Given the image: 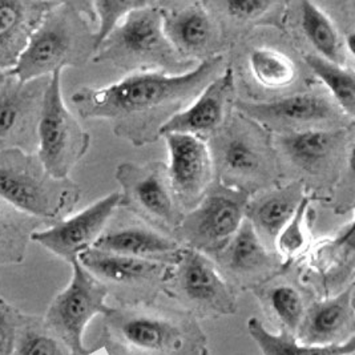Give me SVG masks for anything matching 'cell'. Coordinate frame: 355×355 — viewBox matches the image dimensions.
Returning a JSON list of instances; mask_svg holds the SVG:
<instances>
[{
	"label": "cell",
	"instance_id": "1",
	"mask_svg": "<svg viewBox=\"0 0 355 355\" xmlns=\"http://www.w3.org/2000/svg\"><path fill=\"white\" fill-rule=\"evenodd\" d=\"M224 69L225 58L220 53L180 75L136 72L107 87H81L71 101L84 120H107L116 136L140 148L157 141L162 127Z\"/></svg>",
	"mask_w": 355,
	"mask_h": 355
},
{
	"label": "cell",
	"instance_id": "2",
	"mask_svg": "<svg viewBox=\"0 0 355 355\" xmlns=\"http://www.w3.org/2000/svg\"><path fill=\"white\" fill-rule=\"evenodd\" d=\"M94 20L88 1H55L10 72L26 83L67 67H84L96 53L95 31L89 24Z\"/></svg>",
	"mask_w": 355,
	"mask_h": 355
},
{
	"label": "cell",
	"instance_id": "3",
	"mask_svg": "<svg viewBox=\"0 0 355 355\" xmlns=\"http://www.w3.org/2000/svg\"><path fill=\"white\" fill-rule=\"evenodd\" d=\"M92 62L128 71L159 69L171 75L193 68V62L180 56L164 33V4L160 1H146L130 11L98 47Z\"/></svg>",
	"mask_w": 355,
	"mask_h": 355
},
{
	"label": "cell",
	"instance_id": "4",
	"mask_svg": "<svg viewBox=\"0 0 355 355\" xmlns=\"http://www.w3.org/2000/svg\"><path fill=\"white\" fill-rule=\"evenodd\" d=\"M80 196L76 182L51 176L36 153L0 152V200L19 211L53 225L69 216Z\"/></svg>",
	"mask_w": 355,
	"mask_h": 355
},
{
	"label": "cell",
	"instance_id": "5",
	"mask_svg": "<svg viewBox=\"0 0 355 355\" xmlns=\"http://www.w3.org/2000/svg\"><path fill=\"white\" fill-rule=\"evenodd\" d=\"M211 139L210 153L220 182L250 193V185L272 178L273 148L262 127L254 121L243 114L236 116Z\"/></svg>",
	"mask_w": 355,
	"mask_h": 355
},
{
	"label": "cell",
	"instance_id": "6",
	"mask_svg": "<svg viewBox=\"0 0 355 355\" xmlns=\"http://www.w3.org/2000/svg\"><path fill=\"white\" fill-rule=\"evenodd\" d=\"M62 73L51 75L37 125L36 155L51 176L69 178L71 171L87 155L91 136L65 105Z\"/></svg>",
	"mask_w": 355,
	"mask_h": 355
},
{
	"label": "cell",
	"instance_id": "7",
	"mask_svg": "<svg viewBox=\"0 0 355 355\" xmlns=\"http://www.w3.org/2000/svg\"><path fill=\"white\" fill-rule=\"evenodd\" d=\"M72 277L64 291L59 293L49 305L43 326L59 339L71 355H88L83 336L85 327L97 314L111 315L107 305L110 289L96 277L87 272L78 259L71 262Z\"/></svg>",
	"mask_w": 355,
	"mask_h": 355
},
{
	"label": "cell",
	"instance_id": "8",
	"mask_svg": "<svg viewBox=\"0 0 355 355\" xmlns=\"http://www.w3.org/2000/svg\"><path fill=\"white\" fill-rule=\"evenodd\" d=\"M249 201V192L213 182L200 204L185 213L175 234L188 248L216 256L243 225Z\"/></svg>",
	"mask_w": 355,
	"mask_h": 355
},
{
	"label": "cell",
	"instance_id": "9",
	"mask_svg": "<svg viewBox=\"0 0 355 355\" xmlns=\"http://www.w3.org/2000/svg\"><path fill=\"white\" fill-rule=\"evenodd\" d=\"M111 333L132 350L155 355H182L201 346L197 326L185 318H175L155 310H113L108 315Z\"/></svg>",
	"mask_w": 355,
	"mask_h": 355
},
{
	"label": "cell",
	"instance_id": "10",
	"mask_svg": "<svg viewBox=\"0 0 355 355\" xmlns=\"http://www.w3.org/2000/svg\"><path fill=\"white\" fill-rule=\"evenodd\" d=\"M116 180L121 187V205L148 224L166 233H175L185 213L172 193L166 164L123 162L117 166Z\"/></svg>",
	"mask_w": 355,
	"mask_h": 355
},
{
	"label": "cell",
	"instance_id": "11",
	"mask_svg": "<svg viewBox=\"0 0 355 355\" xmlns=\"http://www.w3.org/2000/svg\"><path fill=\"white\" fill-rule=\"evenodd\" d=\"M51 76L17 80L7 71L0 85V152L37 150V125Z\"/></svg>",
	"mask_w": 355,
	"mask_h": 355
},
{
	"label": "cell",
	"instance_id": "12",
	"mask_svg": "<svg viewBox=\"0 0 355 355\" xmlns=\"http://www.w3.org/2000/svg\"><path fill=\"white\" fill-rule=\"evenodd\" d=\"M236 108L259 127L284 132L346 127V116L337 104L317 92L297 94L270 103L237 101Z\"/></svg>",
	"mask_w": 355,
	"mask_h": 355
},
{
	"label": "cell",
	"instance_id": "13",
	"mask_svg": "<svg viewBox=\"0 0 355 355\" xmlns=\"http://www.w3.org/2000/svg\"><path fill=\"white\" fill-rule=\"evenodd\" d=\"M172 266L166 281L173 279V288L187 305L207 314L237 311L234 293L207 254L191 248L182 249Z\"/></svg>",
	"mask_w": 355,
	"mask_h": 355
},
{
	"label": "cell",
	"instance_id": "14",
	"mask_svg": "<svg viewBox=\"0 0 355 355\" xmlns=\"http://www.w3.org/2000/svg\"><path fill=\"white\" fill-rule=\"evenodd\" d=\"M169 152L166 175L181 210L194 209L208 192L214 178V165L207 141L191 135L162 136Z\"/></svg>",
	"mask_w": 355,
	"mask_h": 355
},
{
	"label": "cell",
	"instance_id": "15",
	"mask_svg": "<svg viewBox=\"0 0 355 355\" xmlns=\"http://www.w3.org/2000/svg\"><path fill=\"white\" fill-rule=\"evenodd\" d=\"M120 205V192L107 194L79 213L68 216L44 230L33 232L31 241L71 263L95 245Z\"/></svg>",
	"mask_w": 355,
	"mask_h": 355
},
{
	"label": "cell",
	"instance_id": "16",
	"mask_svg": "<svg viewBox=\"0 0 355 355\" xmlns=\"http://www.w3.org/2000/svg\"><path fill=\"white\" fill-rule=\"evenodd\" d=\"M234 89V72L232 68H225L194 98L191 105L175 114L162 127L160 136L180 133L207 141L225 124L229 108L233 104Z\"/></svg>",
	"mask_w": 355,
	"mask_h": 355
},
{
	"label": "cell",
	"instance_id": "17",
	"mask_svg": "<svg viewBox=\"0 0 355 355\" xmlns=\"http://www.w3.org/2000/svg\"><path fill=\"white\" fill-rule=\"evenodd\" d=\"M164 33L178 55L189 62L220 55V27L207 3L175 10H166L164 4Z\"/></svg>",
	"mask_w": 355,
	"mask_h": 355
},
{
	"label": "cell",
	"instance_id": "18",
	"mask_svg": "<svg viewBox=\"0 0 355 355\" xmlns=\"http://www.w3.org/2000/svg\"><path fill=\"white\" fill-rule=\"evenodd\" d=\"M352 140V127L284 132L275 137V148L293 166L310 176L322 175Z\"/></svg>",
	"mask_w": 355,
	"mask_h": 355
},
{
	"label": "cell",
	"instance_id": "19",
	"mask_svg": "<svg viewBox=\"0 0 355 355\" xmlns=\"http://www.w3.org/2000/svg\"><path fill=\"white\" fill-rule=\"evenodd\" d=\"M353 300L354 285H350L333 298L314 302L305 310L297 340L307 346H327L347 340L346 334L354 336Z\"/></svg>",
	"mask_w": 355,
	"mask_h": 355
},
{
	"label": "cell",
	"instance_id": "20",
	"mask_svg": "<svg viewBox=\"0 0 355 355\" xmlns=\"http://www.w3.org/2000/svg\"><path fill=\"white\" fill-rule=\"evenodd\" d=\"M81 266L103 284L121 286H146L166 281L169 268L165 262L135 259L91 248L79 254Z\"/></svg>",
	"mask_w": 355,
	"mask_h": 355
},
{
	"label": "cell",
	"instance_id": "21",
	"mask_svg": "<svg viewBox=\"0 0 355 355\" xmlns=\"http://www.w3.org/2000/svg\"><path fill=\"white\" fill-rule=\"evenodd\" d=\"M55 1L0 0V69L17 64L36 27Z\"/></svg>",
	"mask_w": 355,
	"mask_h": 355
},
{
	"label": "cell",
	"instance_id": "22",
	"mask_svg": "<svg viewBox=\"0 0 355 355\" xmlns=\"http://www.w3.org/2000/svg\"><path fill=\"white\" fill-rule=\"evenodd\" d=\"M97 250L128 256L135 259H150L172 265L181 253V243L173 237L146 226L132 225L103 233L92 246Z\"/></svg>",
	"mask_w": 355,
	"mask_h": 355
},
{
	"label": "cell",
	"instance_id": "23",
	"mask_svg": "<svg viewBox=\"0 0 355 355\" xmlns=\"http://www.w3.org/2000/svg\"><path fill=\"white\" fill-rule=\"evenodd\" d=\"M305 196V185L294 181L254 201H249L245 218L254 227L262 241L269 239L275 243L277 234L288 224Z\"/></svg>",
	"mask_w": 355,
	"mask_h": 355
},
{
	"label": "cell",
	"instance_id": "24",
	"mask_svg": "<svg viewBox=\"0 0 355 355\" xmlns=\"http://www.w3.org/2000/svg\"><path fill=\"white\" fill-rule=\"evenodd\" d=\"M216 256L226 270L236 277H257L275 268V256L246 218L233 239Z\"/></svg>",
	"mask_w": 355,
	"mask_h": 355
},
{
	"label": "cell",
	"instance_id": "25",
	"mask_svg": "<svg viewBox=\"0 0 355 355\" xmlns=\"http://www.w3.org/2000/svg\"><path fill=\"white\" fill-rule=\"evenodd\" d=\"M248 330L262 355H353L355 352L354 336L337 345L307 346L298 343L295 336L286 330L279 334L269 331L256 317L248 321Z\"/></svg>",
	"mask_w": 355,
	"mask_h": 355
},
{
	"label": "cell",
	"instance_id": "26",
	"mask_svg": "<svg viewBox=\"0 0 355 355\" xmlns=\"http://www.w3.org/2000/svg\"><path fill=\"white\" fill-rule=\"evenodd\" d=\"M301 27L309 43L320 53L318 56L336 64L345 65V46L334 21L315 3L301 1ZM346 52V49H345Z\"/></svg>",
	"mask_w": 355,
	"mask_h": 355
},
{
	"label": "cell",
	"instance_id": "27",
	"mask_svg": "<svg viewBox=\"0 0 355 355\" xmlns=\"http://www.w3.org/2000/svg\"><path fill=\"white\" fill-rule=\"evenodd\" d=\"M42 221L30 217L0 200V265L24 261L33 232Z\"/></svg>",
	"mask_w": 355,
	"mask_h": 355
},
{
	"label": "cell",
	"instance_id": "28",
	"mask_svg": "<svg viewBox=\"0 0 355 355\" xmlns=\"http://www.w3.org/2000/svg\"><path fill=\"white\" fill-rule=\"evenodd\" d=\"M305 63L329 89L333 101L342 113L353 121L355 112L354 69L352 67L331 63L313 53L305 56Z\"/></svg>",
	"mask_w": 355,
	"mask_h": 355
},
{
	"label": "cell",
	"instance_id": "29",
	"mask_svg": "<svg viewBox=\"0 0 355 355\" xmlns=\"http://www.w3.org/2000/svg\"><path fill=\"white\" fill-rule=\"evenodd\" d=\"M248 64L253 79L268 89L286 88L298 76V68L291 56L272 47L252 49Z\"/></svg>",
	"mask_w": 355,
	"mask_h": 355
},
{
	"label": "cell",
	"instance_id": "30",
	"mask_svg": "<svg viewBox=\"0 0 355 355\" xmlns=\"http://www.w3.org/2000/svg\"><path fill=\"white\" fill-rule=\"evenodd\" d=\"M263 301L281 330L297 334L305 315L304 298L298 289L289 284L275 285L263 293Z\"/></svg>",
	"mask_w": 355,
	"mask_h": 355
},
{
	"label": "cell",
	"instance_id": "31",
	"mask_svg": "<svg viewBox=\"0 0 355 355\" xmlns=\"http://www.w3.org/2000/svg\"><path fill=\"white\" fill-rule=\"evenodd\" d=\"M310 207L311 196L306 194L288 224L281 229L275 239V249L278 254L285 259L286 263L302 256L310 245Z\"/></svg>",
	"mask_w": 355,
	"mask_h": 355
},
{
	"label": "cell",
	"instance_id": "32",
	"mask_svg": "<svg viewBox=\"0 0 355 355\" xmlns=\"http://www.w3.org/2000/svg\"><path fill=\"white\" fill-rule=\"evenodd\" d=\"M311 259L317 268L327 270L330 268H339L343 263L353 265L354 261V221H349L343 226L334 239L317 243Z\"/></svg>",
	"mask_w": 355,
	"mask_h": 355
},
{
	"label": "cell",
	"instance_id": "33",
	"mask_svg": "<svg viewBox=\"0 0 355 355\" xmlns=\"http://www.w3.org/2000/svg\"><path fill=\"white\" fill-rule=\"evenodd\" d=\"M68 353L64 345L53 337L43 324L37 327L30 320H23L17 330L12 355H68Z\"/></svg>",
	"mask_w": 355,
	"mask_h": 355
},
{
	"label": "cell",
	"instance_id": "34",
	"mask_svg": "<svg viewBox=\"0 0 355 355\" xmlns=\"http://www.w3.org/2000/svg\"><path fill=\"white\" fill-rule=\"evenodd\" d=\"M143 0H98L92 1V12L98 21V27L95 30L96 51L104 43V40L112 33L113 30L121 23V20L130 14V11L144 6Z\"/></svg>",
	"mask_w": 355,
	"mask_h": 355
},
{
	"label": "cell",
	"instance_id": "35",
	"mask_svg": "<svg viewBox=\"0 0 355 355\" xmlns=\"http://www.w3.org/2000/svg\"><path fill=\"white\" fill-rule=\"evenodd\" d=\"M225 11L227 17L239 20V21H250L257 20L266 15L272 8L277 7L279 3L265 1V0H232V1H221L211 3Z\"/></svg>",
	"mask_w": 355,
	"mask_h": 355
},
{
	"label": "cell",
	"instance_id": "36",
	"mask_svg": "<svg viewBox=\"0 0 355 355\" xmlns=\"http://www.w3.org/2000/svg\"><path fill=\"white\" fill-rule=\"evenodd\" d=\"M24 317L0 298V355H12Z\"/></svg>",
	"mask_w": 355,
	"mask_h": 355
},
{
	"label": "cell",
	"instance_id": "37",
	"mask_svg": "<svg viewBox=\"0 0 355 355\" xmlns=\"http://www.w3.org/2000/svg\"><path fill=\"white\" fill-rule=\"evenodd\" d=\"M6 72H7V71H1V69H0V85H1V81H3L4 76H6Z\"/></svg>",
	"mask_w": 355,
	"mask_h": 355
}]
</instances>
